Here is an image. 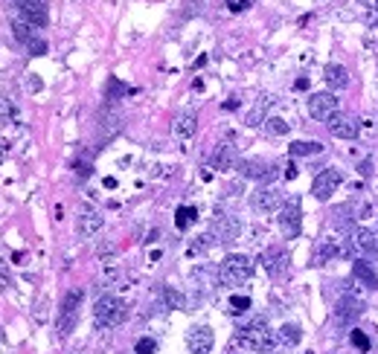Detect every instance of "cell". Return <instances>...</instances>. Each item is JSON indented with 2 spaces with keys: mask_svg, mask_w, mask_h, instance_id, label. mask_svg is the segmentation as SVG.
I'll use <instances>...</instances> for the list:
<instances>
[{
  "mask_svg": "<svg viewBox=\"0 0 378 354\" xmlns=\"http://www.w3.org/2000/svg\"><path fill=\"white\" fill-rule=\"evenodd\" d=\"M239 340L245 348H250V351H271L274 348V343H276V334L268 328V322L265 320H253V322H248L245 328H239Z\"/></svg>",
  "mask_w": 378,
  "mask_h": 354,
  "instance_id": "1",
  "label": "cell"
},
{
  "mask_svg": "<svg viewBox=\"0 0 378 354\" xmlns=\"http://www.w3.org/2000/svg\"><path fill=\"white\" fill-rule=\"evenodd\" d=\"M250 276H253V262H250L248 255H242V253L227 255L224 262H221V267H219V279H221V285H227V288L245 285Z\"/></svg>",
  "mask_w": 378,
  "mask_h": 354,
  "instance_id": "2",
  "label": "cell"
},
{
  "mask_svg": "<svg viewBox=\"0 0 378 354\" xmlns=\"http://www.w3.org/2000/svg\"><path fill=\"white\" fill-rule=\"evenodd\" d=\"M126 314H128L126 302L116 296H99L97 305H93V320H97L99 328H116L126 320Z\"/></svg>",
  "mask_w": 378,
  "mask_h": 354,
  "instance_id": "3",
  "label": "cell"
},
{
  "mask_svg": "<svg viewBox=\"0 0 378 354\" xmlns=\"http://www.w3.org/2000/svg\"><path fill=\"white\" fill-rule=\"evenodd\" d=\"M82 291H70L59 308V320H56V328H59V337H67L70 331L76 328L79 322V305H82Z\"/></svg>",
  "mask_w": 378,
  "mask_h": 354,
  "instance_id": "4",
  "label": "cell"
},
{
  "mask_svg": "<svg viewBox=\"0 0 378 354\" xmlns=\"http://www.w3.org/2000/svg\"><path fill=\"white\" fill-rule=\"evenodd\" d=\"M341 110V102L332 90H326V93H315V96H309V113L315 116L317 122H332L335 116Z\"/></svg>",
  "mask_w": 378,
  "mask_h": 354,
  "instance_id": "5",
  "label": "cell"
},
{
  "mask_svg": "<svg viewBox=\"0 0 378 354\" xmlns=\"http://www.w3.org/2000/svg\"><path fill=\"white\" fill-rule=\"evenodd\" d=\"M276 218H279V229H282L286 239H297V235L303 232V209H300L297 201H288L286 206L279 209Z\"/></svg>",
  "mask_w": 378,
  "mask_h": 354,
  "instance_id": "6",
  "label": "cell"
},
{
  "mask_svg": "<svg viewBox=\"0 0 378 354\" xmlns=\"http://www.w3.org/2000/svg\"><path fill=\"white\" fill-rule=\"evenodd\" d=\"M341 172L338 169H323L317 177H315V183H312V195L317 198V201H329L335 192H338V186H341Z\"/></svg>",
  "mask_w": 378,
  "mask_h": 354,
  "instance_id": "7",
  "label": "cell"
},
{
  "mask_svg": "<svg viewBox=\"0 0 378 354\" xmlns=\"http://www.w3.org/2000/svg\"><path fill=\"white\" fill-rule=\"evenodd\" d=\"M212 343H216V334H212L209 325H193L186 331V348L193 354H209Z\"/></svg>",
  "mask_w": 378,
  "mask_h": 354,
  "instance_id": "8",
  "label": "cell"
},
{
  "mask_svg": "<svg viewBox=\"0 0 378 354\" xmlns=\"http://www.w3.org/2000/svg\"><path fill=\"white\" fill-rule=\"evenodd\" d=\"M18 9H20V18L32 23V27H47V20H50L47 0H18Z\"/></svg>",
  "mask_w": 378,
  "mask_h": 354,
  "instance_id": "9",
  "label": "cell"
},
{
  "mask_svg": "<svg viewBox=\"0 0 378 354\" xmlns=\"http://www.w3.org/2000/svg\"><path fill=\"white\" fill-rule=\"evenodd\" d=\"M282 206H286V201H282V192L274 186H262V189H256L253 192V209L256 212H279Z\"/></svg>",
  "mask_w": 378,
  "mask_h": 354,
  "instance_id": "10",
  "label": "cell"
},
{
  "mask_svg": "<svg viewBox=\"0 0 378 354\" xmlns=\"http://www.w3.org/2000/svg\"><path fill=\"white\" fill-rule=\"evenodd\" d=\"M12 30H15V38H18L20 44H27L35 56H44V53H47V44L35 35V27H32V23H27V20L20 18V20L12 23Z\"/></svg>",
  "mask_w": 378,
  "mask_h": 354,
  "instance_id": "11",
  "label": "cell"
},
{
  "mask_svg": "<svg viewBox=\"0 0 378 354\" xmlns=\"http://www.w3.org/2000/svg\"><path fill=\"white\" fill-rule=\"evenodd\" d=\"M329 131H332V137H338V139H355L361 134V122L355 120V116L338 113L335 120L329 122Z\"/></svg>",
  "mask_w": 378,
  "mask_h": 354,
  "instance_id": "12",
  "label": "cell"
},
{
  "mask_svg": "<svg viewBox=\"0 0 378 354\" xmlns=\"http://www.w3.org/2000/svg\"><path fill=\"white\" fill-rule=\"evenodd\" d=\"M288 262H291V255H288L286 247H271V250H265V255H262V265H265V270H268L271 276H282V273L288 270Z\"/></svg>",
  "mask_w": 378,
  "mask_h": 354,
  "instance_id": "13",
  "label": "cell"
},
{
  "mask_svg": "<svg viewBox=\"0 0 378 354\" xmlns=\"http://www.w3.org/2000/svg\"><path fill=\"white\" fill-rule=\"evenodd\" d=\"M212 166L221 169V172H230V169L239 166V154H236V148L230 143H221L216 148V154H212Z\"/></svg>",
  "mask_w": 378,
  "mask_h": 354,
  "instance_id": "14",
  "label": "cell"
},
{
  "mask_svg": "<svg viewBox=\"0 0 378 354\" xmlns=\"http://www.w3.org/2000/svg\"><path fill=\"white\" fill-rule=\"evenodd\" d=\"M239 172L245 177H253V180H268L274 175V166H268L265 160H242L239 163Z\"/></svg>",
  "mask_w": 378,
  "mask_h": 354,
  "instance_id": "15",
  "label": "cell"
},
{
  "mask_svg": "<svg viewBox=\"0 0 378 354\" xmlns=\"http://www.w3.org/2000/svg\"><path fill=\"white\" fill-rule=\"evenodd\" d=\"M323 79H326V84H329V90H332V93L343 90L349 84V73H346V67H341V64H326Z\"/></svg>",
  "mask_w": 378,
  "mask_h": 354,
  "instance_id": "16",
  "label": "cell"
},
{
  "mask_svg": "<svg viewBox=\"0 0 378 354\" xmlns=\"http://www.w3.org/2000/svg\"><path fill=\"white\" fill-rule=\"evenodd\" d=\"M102 215L99 212H93V209H85L82 215H79V235H85V239H93L99 229H102Z\"/></svg>",
  "mask_w": 378,
  "mask_h": 354,
  "instance_id": "17",
  "label": "cell"
},
{
  "mask_svg": "<svg viewBox=\"0 0 378 354\" xmlns=\"http://www.w3.org/2000/svg\"><path fill=\"white\" fill-rule=\"evenodd\" d=\"M172 131H175V137H181V139H189L195 131H198V116L193 113V110H186V113H181L178 120H175V125H172Z\"/></svg>",
  "mask_w": 378,
  "mask_h": 354,
  "instance_id": "18",
  "label": "cell"
},
{
  "mask_svg": "<svg viewBox=\"0 0 378 354\" xmlns=\"http://www.w3.org/2000/svg\"><path fill=\"white\" fill-rule=\"evenodd\" d=\"M361 302L358 299H352V296H343L341 302H338V311H335V317H338V322H352V320H358L361 317Z\"/></svg>",
  "mask_w": 378,
  "mask_h": 354,
  "instance_id": "19",
  "label": "cell"
},
{
  "mask_svg": "<svg viewBox=\"0 0 378 354\" xmlns=\"http://www.w3.org/2000/svg\"><path fill=\"white\" fill-rule=\"evenodd\" d=\"M352 276H355V282H361L364 288L378 291V273L367 262H355V265H352Z\"/></svg>",
  "mask_w": 378,
  "mask_h": 354,
  "instance_id": "20",
  "label": "cell"
},
{
  "mask_svg": "<svg viewBox=\"0 0 378 354\" xmlns=\"http://www.w3.org/2000/svg\"><path fill=\"white\" fill-rule=\"evenodd\" d=\"M320 151H323V146L315 143V139H297V143L288 146L291 157H312V154H320Z\"/></svg>",
  "mask_w": 378,
  "mask_h": 354,
  "instance_id": "21",
  "label": "cell"
},
{
  "mask_svg": "<svg viewBox=\"0 0 378 354\" xmlns=\"http://www.w3.org/2000/svg\"><path fill=\"white\" fill-rule=\"evenodd\" d=\"M355 247L370 253V255H378V232H370V229H358L355 232Z\"/></svg>",
  "mask_w": 378,
  "mask_h": 354,
  "instance_id": "22",
  "label": "cell"
},
{
  "mask_svg": "<svg viewBox=\"0 0 378 354\" xmlns=\"http://www.w3.org/2000/svg\"><path fill=\"white\" fill-rule=\"evenodd\" d=\"M195 218H198V209H195V206H178V212H175V227H178V229H186V227L195 224Z\"/></svg>",
  "mask_w": 378,
  "mask_h": 354,
  "instance_id": "23",
  "label": "cell"
},
{
  "mask_svg": "<svg viewBox=\"0 0 378 354\" xmlns=\"http://www.w3.org/2000/svg\"><path fill=\"white\" fill-rule=\"evenodd\" d=\"M300 325H294V322H286V325H282L279 328V334H276V340L282 343V346H297L300 343Z\"/></svg>",
  "mask_w": 378,
  "mask_h": 354,
  "instance_id": "24",
  "label": "cell"
},
{
  "mask_svg": "<svg viewBox=\"0 0 378 354\" xmlns=\"http://www.w3.org/2000/svg\"><path fill=\"white\" fill-rule=\"evenodd\" d=\"M248 308H250V299L248 296H230V302H227V314H233V317L245 314Z\"/></svg>",
  "mask_w": 378,
  "mask_h": 354,
  "instance_id": "25",
  "label": "cell"
},
{
  "mask_svg": "<svg viewBox=\"0 0 378 354\" xmlns=\"http://www.w3.org/2000/svg\"><path fill=\"white\" fill-rule=\"evenodd\" d=\"M349 340H352V346H355L361 354H367V351H370V337H367L364 331H358V328H355V331L349 334Z\"/></svg>",
  "mask_w": 378,
  "mask_h": 354,
  "instance_id": "26",
  "label": "cell"
},
{
  "mask_svg": "<svg viewBox=\"0 0 378 354\" xmlns=\"http://www.w3.org/2000/svg\"><path fill=\"white\" fill-rule=\"evenodd\" d=\"M154 351H157V343L152 337L137 340V346H134V354H154Z\"/></svg>",
  "mask_w": 378,
  "mask_h": 354,
  "instance_id": "27",
  "label": "cell"
},
{
  "mask_svg": "<svg viewBox=\"0 0 378 354\" xmlns=\"http://www.w3.org/2000/svg\"><path fill=\"white\" fill-rule=\"evenodd\" d=\"M265 122H268V131H271V134H279V137L288 134V122L279 120V116H271V120H265Z\"/></svg>",
  "mask_w": 378,
  "mask_h": 354,
  "instance_id": "28",
  "label": "cell"
},
{
  "mask_svg": "<svg viewBox=\"0 0 378 354\" xmlns=\"http://www.w3.org/2000/svg\"><path fill=\"white\" fill-rule=\"evenodd\" d=\"M163 296H166V305H169V308H183V296L178 293V291H172V288H166V291H163Z\"/></svg>",
  "mask_w": 378,
  "mask_h": 354,
  "instance_id": "29",
  "label": "cell"
},
{
  "mask_svg": "<svg viewBox=\"0 0 378 354\" xmlns=\"http://www.w3.org/2000/svg\"><path fill=\"white\" fill-rule=\"evenodd\" d=\"M224 4H227L230 12H245V9L253 6V0H224Z\"/></svg>",
  "mask_w": 378,
  "mask_h": 354,
  "instance_id": "30",
  "label": "cell"
},
{
  "mask_svg": "<svg viewBox=\"0 0 378 354\" xmlns=\"http://www.w3.org/2000/svg\"><path fill=\"white\" fill-rule=\"evenodd\" d=\"M116 93H126V87H123L120 82H116V79H111V82H108V99H114Z\"/></svg>",
  "mask_w": 378,
  "mask_h": 354,
  "instance_id": "31",
  "label": "cell"
},
{
  "mask_svg": "<svg viewBox=\"0 0 378 354\" xmlns=\"http://www.w3.org/2000/svg\"><path fill=\"white\" fill-rule=\"evenodd\" d=\"M12 110H15V108H12L6 99H0V120H6V116H9Z\"/></svg>",
  "mask_w": 378,
  "mask_h": 354,
  "instance_id": "32",
  "label": "cell"
},
{
  "mask_svg": "<svg viewBox=\"0 0 378 354\" xmlns=\"http://www.w3.org/2000/svg\"><path fill=\"white\" fill-rule=\"evenodd\" d=\"M361 6H364L370 15H375V12H378V0H361Z\"/></svg>",
  "mask_w": 378,
  "mask_h": 354,
  "instance_id": "33",
  "label": "cell"
},
{
  "mask_svg": "<svg viewBox=\"0 0 378 354\" xmlns=\"http://www.w3.org/2000/svg\"><path fill=\"white\" fill-rule=\"evenodd\" d=\"M286 177L291 180V177H297V166H288V172H286Z\"/></svg>",
  "mask_w": 378,
  "mask_h": 354,
  "instance_id": "34",
  "label": "cell"
},
{
  "mask_svg": "<svg viewBox=\"0 0 378 354\" xmlns=\"http://www.w3.org/2000/svg\"><path fill=\"white\" fill-rule=\"evenodd\" d=\"M4 154H6V143L0 139V163H4Z\"/></svg>",
  "mask_w": 378,
  "mask_h": 354,
  "instance_id": "35",
  "label": "cell"
},
{
  "mask_svg": "<svg viewBox=\"0 0 378 354\" xmlns=\"http://www.w3.org/2000/svg\"><path fill=\"white\" fill-rule=\"evenodd\" d=\"M262 354H271V351H262Z\"/></svg>",
  "mask_w": 378,
  "mask_h": 354,
  "instance_id": "36",
  "label": "cell"
}]
</instances>
